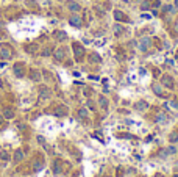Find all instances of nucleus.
<instances>
[{
	"instance_id": "6e6552de",
	"label": "nucleus",
	"mask_w": 178,
	"mask_h": 177,
	"mask_svg": "<svg viewBox=\"0 0 178 177\" xmlns=\"http://www.w3.org/2000/svg\"><path fill=\"white\" fill-rule=\"evenodd\" d=\"M114 19H116L117 22H128V21H130L128 16H127L124 11H119V10L114 11Z\"/></svg>"
},
{
	"instance_id": "b1692460",
	"label": "nucleus",
	"mask_w": 178,
	"mask_h": 177,
	"mask_svg": "<svg viewBox=\"0 0 178 177\" xmlns=\"http://www.w3.org/2000/svg\"><path fill=\"white\" fill-rule=\"evenodd\" d=\"M98 103H100V107H102V108H105V110L108 108V101H106V99H105L103 96H102V97H98Z\"/></svg>"
},
{
	"instance_id": "6ab92c4d",
	"label": "nucleus",
	"mask_w": 178,
	"mask_h": 177,
	"mask_svg": "<svg viewBox=\"0 0 178 177\" xmlns=\"http://www.w3.org/2000/svg\"><path fill=\"white\" fill-rule=\"evenodd\" d=\"M153 93L159 97H164V93H163V88L159 85H153Z\"/></svg>"
},
{
	"instance_id": "0eeeda50",
	"label": "nucleus",
	"mask_w": 178,
	"mask_h": 177,
	"mask_svg": "<svg viewBox=\"0 0 178 177\" xmlns=\"http://www.w3.org/2000/svg\"><path fill=\"white\" fill-rule=\"evenodd\" d=\"M53 57H55V60H56V61H63L66 58V49L64 47H58L56 50L53 52Z\"/></svg>"
},
{
	"instance_id": "39448f33",
	"label": "nucleus",
	"mask_w": 178,
	"mask_h": 177,
	"mask_svg": "<svg viewBox=\"0 0 178 177\" xmlns=\"http://www.w3.org/2000/svg\"><path fill=\"white\" fill-rule=\"evenodd\" d=\"M161 83L166 86V88H169V89L175 88V81H173V79H172L170 75H163L161 77Z\"/></svg>"
},
{
	"instance_id": "bb28decb",
	"label": "nucleus",
	"mask_w": 178,
	"mask_h": 177,
	"mask_svg": "<svg viewBox=\"0 0 178 177\" xmlns=\"http://www.w3.org/2000/svg\"><path fill=\"white\" fill-rule=\"evenodd\" d=\"M166 121V115H163V113H159V115L156 116V122H164Z\"/></svg>"
},
{
	"instance_id": "f8f14e48",
	"label": "nucleus",
	"mask_w": 178,
	"mask_h": 177,
	"mask_svg": "<svg viewBox=\"0 0 178 177\" xmlns=\"http://www.w3.org/2000/svg\"><path fill=\"white\" fill-rule=\"evenodd\" d=\"M53 36H55V39H56V41H66L67 39V35L64 33V31H59V30L55 31Z\"/></svg>"
},
{
	"instance_id": "4468645a",
	"label": "nucleus",
	"mask_w": 178,
	"mask_h": 177,
	"mask_svg": "<svg viewBox=\"0 0 178 177\" xmlns=\"http://www.w3.org/2000/svg\"><path fill=\"white\" fill-rule=\"evenodd\" d=\"M30 79L33 80V81H39V80H41V72L36 71V69L30 71Z\"/></svg>"
},
{
	"instance_id": "412c9836",
	"label": "nucleus",
	"mask_w": 178,
	"mask_h": 177,
	"mask_svg": "<svg viewBox=\"0 0 178 177\" xmlns=\"http://www.w3.org/2000/svg\"><path fill=\"white\" fill-rule=\"evenodd\" d=\"M169 141H170V143H178V130L172 132L170 137H169Z\"/></svg>"
},
{
	"instance_id": "2f4dec72",
	"label": "nucleus",
	"mask_w": 178,
	"mask_h": 177,
	"mask_svg": "<svg viewBox=\"0 0 178 177\" xmlns=\"http://www.w3.org/2000/svg\"><path fill=\"white\" fill-rule=\"evenodd\" d=\"M177 28H178V19H177Z\"/></svg>"
},
{
	"instance_id": "ddd939ff",
	"label": "nucleus",
	"mask_w": 178,
	"mask_h": 177,
	"mask_svg": "<svg viewBox=\"0 0 178 177\" xmlns=\"http://www.w3.org/2000/svg\"><path fill=\"white\" fill-rule=\"evenodd\" d=\"M67 8H69L72 13H78V11L81 10V6H80L77 2H69V3H67Z\"/></svg>"
},
{
	"instance_id": "9d476101",
	"label": "nucleus",
	"mask_w": 178,
	"mask_h": 177,
	"mask_svg": "<svg viewBox=\"0 0 178 177\" xmlns=\"http://www.w3.org/2000/svg\"><path fill=\"white\" fill-rule=\"evenodd\" d=\"M39 97L41 99H49L50 97V89L47 86H41L39 88Z\"/></svg>"
},
{
	"instance_id": "f3484780",
	"label": "nucleus",
	"mask_w": 178,
	"mask_h": 177,
	"mask_svg": "<svg viewBox=\"0 0 178 177\" xmlns=\"http://www.w3.org/2000/svg\"><path fill=\"white\" fill-rule=\"evenodd\" d=\"M42 168H44V161H42V160H38V161L34 160V163H33V169H34L36 172H38V171H41Z\"/></svg>"
},
{
	"instance_id": "20e7f679",
	"label": "nucleus",
	"mask_w": 178,
	"mask_h": 177,
	"mask_svg": "<svg viewBox=\"0 0 178 177\" xmlns=\"http://www.w3.org/2000/svg\"><path fill=\"white\" fill-rule=\"evenodd\" d=\"M69 24H70L72 27H75V28H80V27L83 25V19H81L78 14H72V16L69 17Z\"/></svg>"
},
{
	"instance_id": "2eb2a0df",
	"label": "nucleus",
	"mask_w": 178,
	"mask_h": 177,
	"mask_svg": "<svg viewBox=\"0 0 178 177\" xmlns=\"http://www.w3.org/2000/svg\"><path fill=\"white\" fill-rule=\"evenodd\" d=\"M66 113H67V108L64 105H59V107H56V110H55V115L56 116H64Z\"/></svg>"
},
{
	"instance_id": "473e14b6",
	"label": "nucleus",
	"mask_w": 178,
	"mask_h": 177,
	"mask_svg": "<svg viewBox=\"0 0 178 177\" xmlns=\"http://www.w3.org/2000/svg\"><path fill=\"white\" fill-rule=\"evenodd\" d=\"M124 2H128V0H124Z\"/></svg>"
},
{
	"instance_id": "7ed1b4c3",
	"label": "nucleus",
	"mask_w": 178,
	"mask_h": 177,
	"mask_svg": "<svg viewBox=\"0 0 178 177\" xmlns=\"http://www.w3.org/2000/svg\"><path fill=\"white\" fill-rule=\"evenodd\" d=\"M13 49L10 46H2V49H0V57L3 58V60H10V58L13 57Z\"/></svg>"
},
{
	"instance_id": "72a5a7b5",
	"label": "nucleus",
	"mask_w": 178,
	"mask_h": 177,
	"mask_svg": "<svg viewBox=\"0 0 178 177\" xmlns=\"http://www.w3.org/2000/svg\"><path fill=\"white\" fill-rule=\"evenodd\" d=\"M173 177H178V176H173Z\"/></svg>"
},
{
	"instance_id": "aec40b11",
	"label": "nucleus",
	"mask_w": 178,
	"mask_h": 177,
	"mask_svg": "<svg viewBox=\"0 0 178 177\" xmlns=\"http://www.w3.org/2000/svg\"><path fill=\"white\" fill-rule=\"evenodd\" d=\"M89 61H91V63H95V64H97V63H100L102 60H100V57L97 55V53H91V55H89Z\"/></svg>"
},
{
	"instance_id": "f257e3e1",
	"label": "nucleus",
	"mask_w": 178,
	"mask_h": 177,
	"mask_svg": "<svg viewBox=\"0 0 178 177\" xmlns=\"http://www.w3.org/2000/svg\"><path fill=\"white\" fill-rule=\"evenodd\" d=\"M13 72H14V75L17 79H22V77L27 74V67L22 61H17V63H14V66H13Z\"/></svg>"
},
{
	"instance_id": "c756f323",
	"label": "nucleus",
	"mask_w": 178,
	"mask_h": 177,
	"mask_svg": "<svg viewBox=\"0 0 178 177\" xmlns=\"http://www.w3.org/2000/svg\"><path fill=\"white\" fill-rule=\"evenodd\" d=\"M148 6H150V3H148V2H144V3H142V10H147Z\"/></svg>"
},
{
	"instance_id": "7c9ffc66",
	"label": "nucleus",
	"mask_w": 178,
	"mask_h": 177,
	"mask_svg": "<svg viewBox=\"0 0 178 177\" xmlns=\"http://www.w3.org/2000/svg\"><path fill=\"white\" fill-rule=\"evenodd\" d=\"M3 125H5V119H3V116L0 115V127H3Z\"/></svg>"
},
{
	"instance_id": "c85d7f7f",
	"label": "nucleus",
	"mask_w": 178,
	"mask_h": 177,
	"mask_svg": "<svg viewBox=\"0 0 178 177\" xmlns=\"http://www.w3.org/2000/svg\"><path fill=\"white\" fill-rule=\"evenodd\" d=\"M89 19H91V13L89 11H84V21H86V24H89Z\"/></svg>"
},
{
	"instance_id": "4be33fe9",
	"label": "nucleus",
	"mask_w": 178,
	"mask_h": 177,
	"mask_svg": "<svg viewBox=\"0 0 178 177\" xmlns=\"http://www.w3.org/2000/svg\"><path fill=\"white\" fill-rule=\"evenodd\" d=\"M114 33H116L117 36H120L122 33H125L124 27H122V25H114Z\"/></svg>"
},
{
	"instance_id": "9b49d317",
	"label": "nucleus",
	"mask_w": 178,
	"mask_h": 177,
	"mask_svg": "<svg viewBox=\"0 0 178 177\" xmlns=\"http://www.w3.org/2000/svg\"><path fill=\"white\" fill-rule=\"evenodd\" d=\"M147 108H148V103L145 101H139V102L134 103V110H138V111H144V110H147Z\"/></svg>"
},
{
	"instance_id": "a878e982",
	"label": "nucleus",
	"mask_w": 178,
	"mask_h": 177,
	"mask_svg": "<svg viewBox=\"0 0 178 177\" xmlns=\"http://www.w3.org/2000/svg\"><path fill=\"white\" fill-rule=\"evenodd\" d=\"M52 53H53L52 47H45L44 50H42V55H44V57H49V55H52Z\"/></svg>"
},
{
	"instance_id": "5701e85b",
	"label": "nucleus",
	"mask_w": 178,
	"mask_h": 177,
	"mask_svg": "<svg viewBox=\"0 0 178 177\" xmlns=\"http://www.w3.org/2000/svg\"><path fill=\"white\" fill-rule=\"evenodd\" d=\"M0 160H2V161H8V160H10V154L5 152V151H0Z\"/></svg>"
},
{
	"instance_id": "f03ea898",
	"label": "nucleus",
	"mask_w": 178,
	"mask_h": 177,
	"mask_svg": "<svg viewBox=\"0 0 178 177\" xmlns=\"http://www.w3.org/2000/svg\"><path fill=\"white\" fill-rule=\"evenodd\" d=\"M72 49H74V55H75V60L77 61H81L84 57V47L81 46L80 42H74L72 44Z\"/></svg>"
},
{
	"instance_id": "393cba45",
	"label": "nucleus",
	"mask_w": 178,
	"mask_h": 177,
	"mask_svg": "<svg viewBox=\"0 0 178 177\" xmlns=\"http://www.w3.org/2000/svg\"><path fill=\"white\" fill-rule=\"evenodd\" d=\"M78 116L83 118V119H84V118H88V110H86V108H80V110H78Z\"/></svg>"
},
{
	"instance_id": "cd10ccee",
	"label": "nucleus",
	"mask_w": 178,
	"mask_h": 177,
	"mask_svg": "<svg viewBox=\"0 0 178 177\" xmlns=\"http://www.w3.org/2000/svg\"><path fill=\"white\" fill-rule=\"evenodd\" d=\"M164 11H166V13H173V11H175V6H172V5H167L166 8H164Z\"/></svg>"
},
{
	"instance_id": "a211bd4d",
	"label": "nucleus",
	"mask_w": 178,
	"mask_h": 177,
	"mask_svg": "<svg viewBox=\"0 0 178 177\" xmlns=\"http://www.w3.org/2000/svg\"><path fill=\"white\" fill-rule=\"evenodd\" d=\"M3 118H6V119L14 118V111H13L11 108H5V110H3Z\"/></svg>"
},
{
	"instance_id": "dca6fc26",
	"label": "nucleus",
	"mask_w": 178,
	"mask_h": 177,
	"mask_svg": "<svg viewBox=\"0 0 178 177\" xmlns=\"http://www.w3.org/2000/svg\"><path fill=\"white\" fill-rule=\"evenodd\" d=\"M53 172L55 174H59V172H61V160L53 161Z\"/></svg>"
},
{
	"instance_id": "1a4fd4ad",
	"label": "nucleus",
	"mask_w": 178,
	"mask_h": 177,
	"mask_svg": "<svg viewBox=\"0 0 178 177\" xmlns=\"http://www.w3.org/2000/svg\"><path fill=\"white\" fill-rule=\"evenodd\" d=\"M24 158H25L24 149H17V151L14 152V161L16 163H20V161H24Z\"/></svg>"
},
{
	"instance_id": "423d86ee",
	"label": "nucleus",
	"mask_w": 178,
	"mask_h": 177,
	"mask_svg": "<svg viewBox=\"0 0 178 177\" xmlns=\"http://www.w3.org/2000/svg\"><path fill=\"white\" fill-rule=\"evenodd\" d=\"M150 46H152V39L150 38H142L139 41V50H142V52H147Z\"/></svg>"
}]
</instances>
